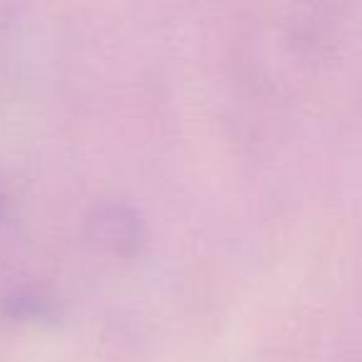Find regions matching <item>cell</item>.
Segmentation results:
<instances>
[{
  "instance_id": "2",
  "label": "cell",
  "mask_w": 362,
  "mask_h": 362,
  "mask_svg": "<svg viewBox=\"0 0 362 362\" xmlns=\"http://www.w3.org/2000/svg\"><path fill=\"white\" fill-rule=\"evenodd\" d=\"M0 310L13 322H55L60 315L55 303L30 291H18L6 296Z\"/></svg>"
},
{
  "instance_id": "3",
  "label": "cell",
  "mask_w": 362,
  "mask_h": 362,
  "mask_svg": "<svg viewBox=\"0 0 362 362\" xmlns=\"http://www.w3.org/2000/svg\"><path fill=\"white\" fill-rule=\"evenodd\" d=\"M0 214H3V202H0Z\"/></svg>"
},
{
  "instance_id": "1",
  "label": "cell",
  "mask_w": 362,
  "mask_h": 362,
  "mask_svg": "<svg viewBox=\"0 0 362 362\" xmlns=\"http://www.w3.org/2000/svg\"><path fill=\"white\" fill-rule=\"evenodd\" d=\"M85 238L105 256L129 261L144 248L146 223L129 204L107 202L90 211L85 221Z\"/></svg>"
}]
</instances>
